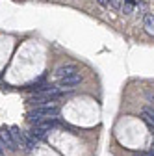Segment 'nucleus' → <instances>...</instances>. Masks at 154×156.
<instances>
[{
  "instance_id": "f257e3e1",
  "label": "nucleus",
  "mask_w": 154,
  "mask_h": 156,
  "mask_svg": "<svg viewBox=\"0 0 154 156\" xmlns=\"http://www.w3.org/2000/svg\"><path fill=\"white\" fill-rule=\"evenodd\" d=\"M56 115H60V108L52 106V104H47V106H39L33 112H30L28 113V121L37 125V123L45 121V119H52V117H56Z\"/></svg>"
},
{
  "instance_id": "f03ea898",
  "label": "nucleus",
  "mask_w": 154,
  "mask_h": 156,
  "mask_svg": "<svg viewBox=\"0 0 154 156\" xmlns=\"http://www.w3.org/2000/svg\"><path fill=\"white\" fill-rule=\"evenodd\" d=\"M0 138H2L6 149H9V151H17V149H19V145L15 143V140H13V136H11V130H9V128L4 126L2 130H0Z\"/></svg>"
},
{
  "instance_id": "7ed1b4c3",
  "label": "nucleus",
  "mask_w": 154,
  "mask_h": 156,
  "mask_svg": "<svg viewBox=\"0 0 154 156\" xmlns=\"http://www.w3.org/2000/svg\"><path fill=\"white\" fill-rule=\"evenodd\" d=\"M54 74L60 78H65V76H71V74H78V67L76 65H72V63H67V65H61V67H58L56 71H54Z\"/></svg>"
},
{
  "instance_id": "20e7f679",
  "label": "nucleus",
  "mask_w": 154,
  "mask_h": 156,
  "mask_svg": "<svg viewBox=\"0 0 154 156\" xmlns=\"http://www.w3.org/2000/svg\"><path fill=\"white\" fill-rule=\"evenodd\" d=\"M82 82V74H71V76H65L60 80V87H74V86H78Z\"/></svg>"
},
{
  "instance_id": "39448f33",
  "label": "nucleus",
  "mask_w": 154,
  "mask_h": 156,
  "mask_svg": "<svg viewBox=\"0 0 154 156\" xmlns=\"http://www.w3.org/2000/svg\"><path fill=\"white\" fill-rule=\"evenodd\" d=\"M47 132H48V130H47V128H43L41 125H35V126L30 130V136L37 141V140H45V138H47Z\"/></svg>"
},
{
  "instance_id": "423d86ee",
  "label": "nucleus",
  "mask_w": 154,
  "mask_h": 156,
  "mask_svg": "<svg viewBox=\"0 0 154 156\" xmlns=\"http://www.w3.org/2000/svg\"><path fill=\"white\" fill-rule=\"evenodd\" d=\"M143 28H145V32L149 35H154V13L145 15V19H143Z\"/></svg>"
},
{
  "instance_id": "0eeeda50",
  "label": "nucleus",
  "mask_w": 154,
  "mask_h": 156,
  "mask_svg": "<svg viewBox=\"0 0 154 156\" xmlns=\"http://www.w3.org/2000/svg\"><path fill=\"white\" fill-rule=\"evenodd\" d=\"M141 115H143V119L154 128V108H150V106H145L143 110H141Z\"/></svg>"
},
{
  "instance_id": "6e6552de",
  "label": "nucleus",
  "mask_w": 154,
  "mask_h": 156,
  "mask_svg": "<svg viewBox=\"0 0 154 156\" xmlns=\"http://www.w3.org/2000/svg\"><path fill=\"white\" fill-rule=\"evenodd\" d=\"M9 130H11V136H13V140H15V143L23 147V143H24V134H23L21 130H19V126H11Z\"/></svg>"
},
{
  "instance_id": "1a4fd4ad",
  "label": "nucleus",
  "mask_w": 154,
  "mask_h": 156,
  "mask_svg": "<svg viewBox=\"0 0 154 156\" xmlns=\"http://www.w3.org/2000/svg\"><path fill=\"white\" fill-rule=\"evenodd\" d=\"M35 145H37V141L32 138V136H30V134H24V143H23V147H26L28 151H33Z\"/></svg>"
},
{
  "instance_id": "9d476101",
  "label": "nucleus",
  "mask_w": 154,
  "mask_h": 156,
  "mask_svg": "<svg viewBox=\"0 0 154 156\" xmlns=\"http://www.w3.org/2000/svg\"><path fill=\"white\" fill-rule=\"evenodd\" d=\"M110 6L113 9H121V0H110Z\"/></svg>"
},
{
  "instance_id": "9b49d317",
  "label": "nucleus",
  "mask_w": 154,
  "mask_h": 156,
  "mask_svg": "<svg viewBox=\"0 0 154 156\" xmlns=\"http://www.w3.org/2000/svg\"><path fill=\"white\" fill-rule=\"evenodd\" d=\"M121 9H123V13H132V9H134V4H124Z\"/></svg>"
},
{
  "instance_id": "f8f14e48",
  "label": "nucleus",
  "mask_w": 154,
  "mask_h": 156,
  "mask_svg": "<svg viewBox=\"0 0 154 156\" xmlns=\"http://www.w3.org/2000/svg\"><path fill=\"white\" fill-rule=\"evenodd\" d=\"M97 2H99L100 6H104V8H108V6H110V0H97Z\"/></svg>"
},
{
  "instance_id": "ddd939ff",
  "label": "nucleus",
  "mask_w": 154,
  "mask_h": 156,
  "mask_svg": "<svg viewBox=\"0 0 154 156\" xmlns=\"http://www.w3.org/2000/svg\"><path fill=\"white\" fill-rule=\"evenodd\" d=\"M149 101H150V102L154 104V93H149Z\"/></svg>"
},
{
  "instance_id": "4468645a",
  "label": "nucleus",
  "mask_w": 154,
  "mask_h": 156,
  "mask_svg": "<svg viewBox=\"0 0 154 156\" xmlns=\"http://www.w3.org/2000/svg\"><path fill=\"white\" fill-rule=\"evenodd\" d=\"M150 152L154 154V141H152V147H150Z\"/></svg>"
},
{
  "instance_id": "2eb2a0df",
  "label": "nucleus",
  "mask_w": 154,
  "mask_h": 156,
  "mask_svg": "<svg viewBox=\"0 0 154 156\" xmlns=\"http://www.w3.org/2000/svg\"><path fill=\"white\" fill-rule=\"evenodd\" d=\"M134 156H145V152H139V154H134Z\"/></svg>"
},
{
  "instance_id": "dca6fc26",
  "label": "nucleus",
  "mask_w": 154,
  "mask_h": 156,
  "mask_svg": "<svg viewBox=\"0 0 154 156\" xmlns=\"http://www.w3.org/2000/svg\"><path fill=\"white\" fill-rule=\"evenodd\" d=\"M0 156H4V149H0Z\"/></svg>"
}]
</instances>
